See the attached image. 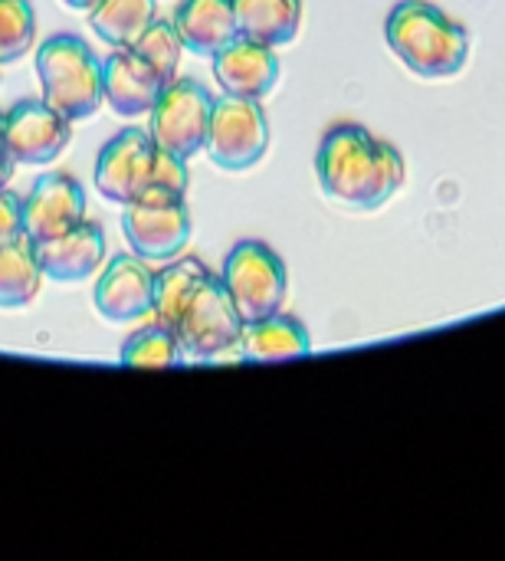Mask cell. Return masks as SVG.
Instances as JSON below:
<instances>
[{
  "mask_svg": "<svg viewBox=\"0 0 505 561\" xmlns=\"http://www.w3.org/2000/svg\"><path fill=\"white\" fill-rule=\"evenodd\" d=\"M315 178L329 201L352 210H375L404 187L408 161L391 141L345 122L322 135L315 151Z\"/></svg>",
  "mask_w": 505,
  "mask_h": 561,
  "instance_id": "6da1fadb",
  "label": "cell"
},
{
  "mask_svg": "<svg viewBox=\"0 0 505 561\" xmlns=\"http://www.w3.org/2000/svg\"><path fill=\"white\" fill-rule=\"evenodd\" d=\"M39 279H43V270L26 237H16L0 247V309H20L33 302Z\"/></svg>",
  "mask_w": 505,
  "mask_h": 561,
  "instance_id": "44dd1931",
  "label": "cell"
},
{
  "mask_svg": "<svg viewBox=\"0 0 505 561\" xmlns=\"http://www.w3.org/2000/svg\"><path fill=\"white\" fill-rule=\"evenodd\" d=\"M36 79L43 99L69 122H82L99 112L102 95V59L82 36L56 33L36 49Z\"/></svg>",
  "mask_w": 505,
  "mask_h": 561,
  "instance_id": "3957f363",
  "label": "cell"
},
{
  "mask_svg": "<svg viewBox=\"0 0 505 561\" xmlns=\"http://www.w3.org/2000/svg\"><path fill=\"white\" fill-rule=\"evenodd\" d=\"M36 36V16L30 0H0V66L30 53Z\"/></svg>",
  "mask_w": 505,
  "mask_h": 561,
  "instance_id": "cb8c5ba5",
  "label": "cell"
},
{
  "mask_svg": "<svg viewBox=\"0 0 505 561\" xmlns=\"http://www.w3.org/2000/svg\"><path fill=\"white\" fill-rule=\"evenodd\" d=\"M266 148H269V122L260 99H237V95L214 99L204 151L217 168L246 171L266 154Z\"/></svg>",
  "mask_w": 505,
  "mask_h": 561,
  "instance_id": "52a82bcc",
  "label": "cell"
},
{
  "mask_svg": "<svg viewBox=\"0 0 505 561\" xmlns=\"http://www.w3.org/2000/svg\"><path fill=\"white\" fill-rule=\"evenodd\" d=\"M243 319L220 279V273H210L204 286L194 293L187 309L181 312L174 332L187 358L194 362H210L227 348H237L243 339Z\"/></svg>",
  "mask_w": 505,
  "mask_h": 561,
  "instance_id": "8992f818",
  "label": "cell"
},
{
  "mask_svg": "<svg viewBox=\"0 0 505 561\" xmlns=\"http://www.w3.org/2000/svg\"><path fill=\"white\" fill-rule=\"evenodd\" d=\"M220 279L243 319V325L266 319L283 309L286 299V263L260 240H240L220 270Z\"/></svg>",
  "mask_w": 505,
  "mask_h": 561,
  "instance_id": "5b68a950",
  "label": "cell"
},
{
  "mask_svg": "<svg viewBox=\"0 0 505 561\" xmlns=\"http://www.w3.org/2000/svg\"><path fill=\"white\" fill-rule=\"evenodd\" d=\"M36 263L53 283H82L99 273L105 260V230L95 220H79L59 237L33 243Z\"/></svg>",
  "mask_w": 505,
  "mask_h": 561,
  "instance_id": "4fadbf2b",
  "label": "cell"
},
{
  "mask_svg": "<svg viewBox=\"0 0 505 561\" xmlns=\"http://www.w3.org/2000/svg\"><path fill=\"white\" fill-rule=\"evenodd\" d=\"M92 302L105 322H138L154 309V273L141 256H115L95 279Z\"/></svg>",
  "mask_w": 505,
  "mask_h": 561,
  "instance_id": "7c38bea8",
  "label": "cell"
},
{
  "mask_svg": "<svg viewBox=\"0 0 505 561\" xmlns=\"http://www.w3.org/2000/svg\"><path fill=\"white\" fill-rule=\"evenodd\" d=\"M184 348L177 342V332L154 319V325L138 329L118 352V362L128 368H177L184 362Z\"/></svg>",
  "mask_w": 505,
  "mask_h": 561,
  "instance_id": "7402d4cb",
  "label": "cell"
},
{
  "mask_svg": "<svg viewBox=\"0 0 505 561\" xmlns=\"http://www.w3.org/2000/svg\"><path fill=\"white\" fill-rule=\"evenodd\" d=\"M122 230L131 253L145 263L174 260L191 240V210L184 194L148 184L135 201L125 204Z\"/></svg>",
  "mask_w": 505,
  "mask_h": 561,
  "instance_id": "277c9868",
  "label": "cell"
},
{
  "mask_svg": "<svg viewBox=\"0 0 505 561\" xmlns=\"http://www.w3.org/2000/svg\"><path fill=\"white\" fill-rule=\"evenodd\" d=\"M171 23L184 49L197 56H214L240 36L233 0H181Z\"/></svg>",
  "mask_w": 505,
  "mask_h": 561,
  "instance_id": "2e32d148",
  "label": "cell"
},
{
  "mask_svg": "<svg viewBox=\"0 0 505 561\" xmlns=\"http://www.w3.org/2000/svg\"><path fill=\"white\" fill-rule=\"evenodd\" d=\"M23 217V237L30 243H43L49 237L66 233L79 220H85V194L82 184L62 171H49L36 178L20 201Z\"/></svg>",
  "mask_w": 505,
  "mask_h": 561,
  "instance_id": "8fae6325",
  "label": "cell"
},
{
  "mask_svg": "<svg viewBox=\"0 0 505 561\" xmlns=\"http://www.w3.org/2000/svg\"><path fill=\"white\" fill-rule=\"evenodd\" d=\"M3 138L13 164L43 168L69 148L72 122L46 99H23L10 112H3Z\"/></svg>",
  "mask_w": 505,
  "mask_h": 561,
  "instance_id": "9c48e42d",
  "label": "cell"
},
{
  "mask_svg": "<svg viewBox=\"0 0 505 561\" xmlns=\"http://www.w3.org/2000/svg\"><path fill=\"white\" fill-rule=\"evenodd\" d=\"M207 276H210V270L194 256L174 260L171 266L158 270L154 273V309H151V316L174 329L181 312L187 309V302L194 299V293L204 286Z\"/></svg>",
  "mask_w": 505,
  "mask_h": 561,
  "instance_id": "d6986e66",
  "label": "cell"
},
{
  "mask_svg": "<svg viewBox=\"0 0 505 561\" xmlns=\"http://www.w3.org/2000/svg\"><path fill=\"white\" fill-rule=\"evenodd\" d=\"M240 36L263 46H289L302 26V0H233Z\"/></svg>",
  "mask_w": 505,
  "mask_h": 561,
  "instance_id": "ac0fdd59",
  "label": "cell"
},
{
  "mask_svg": "<svg viewBox=\"0 0 505 561\" xmlns=\"http://www.w3.org/2000/svg\"><path fill=\"white\" fill-rule=\"evenodd\" d=\"M23 237V217H20V201L7 187H0V247Z\"/></svg>",
  "mask_w": 505,
  "mask_h": 561,
  "instance_id": "484cf974",
  "label": "cell"
},
{
  "mask_svg": "<svg viewBox=\"0 0 505 561\" xmlns=\"http://www.w3.org/2000/svg\"><path fill=\"white\" fill-rule=\"evenodd\" d=\"M66 7H72V10H92L99 0H62Z\"/></svg>",
  "mask_w": 505,
  "mask_h": 561,
  "instance_id": "83f0119b",
  "label": "cell"
},
{
  "mask_svg": "<svg viewBox=\"0 0 505 561\" xmlns=\"http://www.w3.org/2000/svg\"><path fill=\"white\" fill-rule=\"evenodd\" d=\"M164 92L161 76L131 49L122 46L108 59H102V95L118 115H148Z\"/></svg>",
  "mask_w": 505,
  "mask_h": 561,
  "instance_id": "9a60e30c",
  "label": "cell"
},
{
  "mask_svg": "<svg viewBox=\"0 0 505 561\" xmlns=\"http://www.w3.org/2000/svg\"><path fill=\"white\" fill-rule=\"evenodd\" d=\"M154 20V0H99L89 10V26L95 36L115 49L131 46Z\"/></svg>",
  "mask_w": 505,
  "mask_h": 561,
  "instance_id": "ffe728a7",
  "label": "cell"
},
{
  "mask_svg": "<svg viewBox=\"0 0 505 561\" xmlns=\"http://www.w3.org/2000/svg\"><path fill=\"white\" fill-rule=\"evenodd\" d=\"M151 184L154 187H164V191H174V194H187V161L171 154V151H161L154 154V171H151Z\"/></svg>",
  "mask_w": 505,
  "mask_h": 561,
  "instance_id": "d4e9b609",
  "label": "cell"
},
{
  "mask_svg": "<svg viewBox=\"0 0 505 561\" xmlns=\"http://www.w3.org/2000/svg\"><path fill=\"white\" fill-rule=\"evenodd\" d=\"M240 348L246 355V362H289V358H302L312 352V339L306 332V325L296 316H286L283 309L256 319L243 329Z\"/></svg>",
  "mask_w": 505,
  "mask_h": 561,
  "instance_id": "e0dca14e",
  "label": "cell"
},
{
  "mask_svg": "<svg viewBox=\"0 0 505 561\" xmlns=\"http://www.w3.org/2000/svg\"><path fill=\"white\" fill-rule=\"evenodd\" d=\"M214 59V79L223 89V95L237 99H263L273 92L279 79V59L273 46H263L256 39L237 36L230 46L210 56Z\"/></svg>",
  "mask_w": 505,
  "mask_h": 561,
  "instance_id": "5bb4252c",
  "label": "cell"
},
{
  "mask_svg": "<svg viewBox=\"0 0 505 561\" xmlns=\"http://www.w3.org/2000/svg\"><path fill=\"white\" fill-rule=\"evenodd\" d=\"M131 49L161 76L164 85H171L177 79V66H181L184 43H181L177 26L171 20H151L148 30L131 43Z\"/></svg>",
  "mask_w": 505,
  "mask_h": 561,
  "instance_id": "603a6c76",
  "label": "cell"
},
{
  "mask_svg": "<svg viewBox=\"0 0 505 561\" xmlns=\"http://www.w3.org/2000/svg\"><path fill=\"white\" fill-rule=\"evenodd\" d=\"M154 154H158V145L151 138V131L122 128L118 135H112L102 145V151L95 158V191L108 204L125 207L151 184Z\"/></svg>",
  "mask_w": 505,
  "mask_h": 561,
  "instance_id": "30bf717a",
  "label": "cell"
},
{
  "mask_svg": "<svg viewBox=\"0 0 505 561\" xmlns=\"http://www.w3.org/2000/svg\"><path fill=\"white\" fill-rule=\"evenodd\" d=\"M13 158H10V151H7V138H3V115H0V187H7V181H10V174H13Z\"/></svg>",
  "mask_w": 505,
  "mask_h": 561,
  "instance_id": "4316f807",
  "label": "cell"
},
{
  "mask_svg": "<svg viewBox=\"0 0 505 561\" xmlns=\"http://www.w3.org/2000/svg\"><path fill=\"white\" fill-rule=\"evenodd\" d=\"M214 95L197 79H174L158 95L151 118V138L161 151H171L177 158H194L207 145Z\"/></svg>",
  "mask_w": 505,
  "mask_h": 561,
  "instance_id": "ba28073f",
  "label": "cell"
},
{
  "mask_svg": "<svg viewBox=\"0 0 505 561\" xmlns=\"http://www.w3.org/2000/svg\"><path fill=\"white\" fill-rule=\"evenodd\" d=\"M391 53L424 79H450L470 59V33L427 0H401L385 23Z\"/></svg>",
  "mask_w": 505,
  "mask_h": 561,
  "instance_id": "7a4b0ae2",
  "label": "cell"
}]
</instances>
